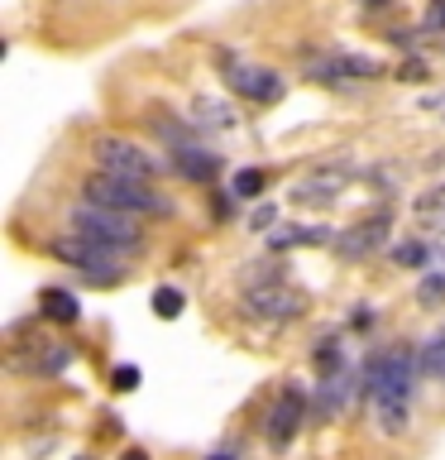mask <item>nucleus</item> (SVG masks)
Here are the masks:
<instances>
[{
  "label": "nucleus",
  "mask_w": 445,
  "mask_h": 460,
  "mask_svg": "<svg viewBox=\"0 0 445 460\" xmlns=\"http://www.w3.org/2000/svg\"><path fill=\"white\" fill-rule=\"evenodd\" d=\"M82 197L96 201V207H110V211H129V216H149V211L163 216L168 211V197L149 192V187L135 182V178H120V172H92L82 187Z\"/></svg>",
  "instance_id": "nucleus-1"
},
{
  "label": "nucleus",
  "mask_w": 445,
  "mask_h": 460,
  "mask_svg": "<svg viewBox=\"0 0 445 460\" xmlns=\"http://www.w3.org/2000/svg\"><path fill=\"white\" fill-rule=\"evenodd\" d=\"M53 254L63 259V264H77V269H86L92 279H100V283H110V279H125V250H115V244H100V240H92V235H82V230H72V235H63V240H53Z\"/></svg>",
  "instance_id": "nucleus-2"
},
{
  "label": "nucleus",
  "mask_w": 445,
  "mask_h": 460,
  "mask_svg": "<svg viewBox=\"0 0 445 460\" xmlns=\"http://www.w3.org/2000/svg\"><path fill=\"white\" fill-rule=\"evenodd\" d=\"M72 230L92 235L100 244H115V250H139V226L129 211H110V207H96V201H82L72 211Z\"/></svg>",
  "instance_id": "nucleus-3"
},
{
  "label": "nucleus",
  "mask_w": 445,
  "mask_h": 460,
  "mask_svg": "<svg viewBox=\"0 0 445 460\" xmlns=\"http://www.w3.org/2000/svg\"><path fill=\"white\" fill-rule=\"evenodd\" d=\"M412 379H416V355L407 350V345H393V350L379 355V359H373V369H369L373 402H407Z\"/></svg>",
  "instance_id": "nucleus-4"
},
{
  "label": "nucleus",
  "mask_w": 445,
  "mask_h": 460,
  "mask_svg": "<svg viewBox=\"0 0 445 460\" xmlns=\"http://www.w3.org/2000/svg\"><path fill=\"white\" fill-rule=\"evenodd\" d=\"M92 154H96L100 172H120V178H135V182H149L153 172H158V154L139 149L135 139H115V135H100V139L92 144Z\"/></svg>",
  "instance_id": "nucleus-5"
},
{
  "label": "nucleus",
  "mask_w": 445,
  "mask_h": 460,
  "mask_svg": "<svg viewBox=\"0 0 445 460\" xmlns=\"http://www.w3.org/2000/svg\"><path fill=\"white\" fill-rule=\"evenodd\" d=\"M388 226H393V221H388V211L364 216V221H354L350 230H340V235L330 240V244H336L340 259H364V254H373V250H379V244L388 240Z\"/></svg>",
  "instance_id": "nucleus-6"
},
{
  "label": "nucleus",
  "mask_w": 445,
  "mask_h": 460,
  "mask_svg": "<svg viewBox=\"0 0 445 460\" xmlns=\"http://www.w3.org/2000/svg\"><path fill=\"white\" fill-rule=\"evenodd\" d=\"M249 307H254V316L287 322V316H297L301 307H307V297H301L297 288H283L278 279H268V283H254V288H249Z\"/></svg>",
  "instance_id": "nucleus-7"
},
{
  "label": "nucleus",
  "mask_w": 445,
  "mask_h": 460,
  "mask_svg": "<svg viewBox=\"0 0 445 460\" xmlns=\"http://www.w3.org/2000/svg\"><path fill=\"white\" fill-rule=\"evenodd\" d=\"M345 192V168H316V172H307V178L297 182V192H292V201L297 207H330Z\"/></svg>",
  "instance_id": "nucleus-8"
},
{
  "label": "nucleus",
  "mask_w": 445,
  "mask_h": 460,
  "mask_svg": "<svg viewBox=\"0 0 445 460\" xmlns=\"http://www.w3.org/2000/svg\"><path fill=\"white\" fill-rule=\"evenodd\" d=\"M225 82L235 86L240 96H249V101H278V96H283L278 72H268V67H240V63H230Z\"/></svg>",
  "instance_id": "nucleus-9"
},
{
  "label": "nucleus",
  "mask_w": 445,
  "mask_h": 460,
  "mask_svg": "<svg viewBox=\"0 0 445 460\" xmlns=\"http://www.w3.org/2000/svg\"><path fill=\"white\" fill-rule=\"evenodd\" d=\"M301 417H307V408H301V398H297V388H287V394L278 398V408L268 412V437L273 441H292V431L301 427Z\"/></svg>",
  "instance_id": "nucleus-10"
},
{
  "label": "nucleus",
  "mask_w": 445,
  "mask_h": 460,
  "mask_svg": "<svg viewBox=\"0 0 445 460\" xmlns=\"http://www.w3.org/2000/svg\"><path fill=\"white\" fill-rule=\"evenodd\" d=\"M330 240V230L321 226H287V230H273L268 244L273 250H292V244H326Z\"/></svg>",
  "instance_id": "nucleus-11"
},
{
  "label": "nucleus",
  "mask_w": 445,
  "mask_h": 460,
  "mask_svg": "<svg viewBox=\"0 0 445 460\" xmlns=\"http://www.w3.org/2000/svg\"><path fill=\"white\" fill-rule=\"evenodd\" d=\"M43 312L53 316V322H77V297L72 293H63V288H48V293H43Z\"/></svg>",
  "instance_id": "nucleus-12"
},
{
  "label": "nucleus",
  "mask_w": 445,
  "mask_h": 460,
  "mask_svg": "<svg viewBox=\"0 0 445 460\" xmlns=\"http://www.w3.org/2000/svg\"><path fill=\"white\" fill-rule=\"evenodd\" d=\"M178 168L187 172V178L206 182L211 172H215V158H211V154H201V149H187V144H182V149H178Z\"/></svg>",
  "instance_id": "nucleus-13"
},
{
  "label": "nucleus",
  "mask_w": 445,
  "mask_h": 460,
  "mask_svg": "<svg viewBox=\"0 0 445 460\" xmlns=\"http://www.w3.org/2000/svg\"><path fill=\"white\" fill-rule=\"evenodd\" d=\"M192 111H196V120H201V125H221V129H225V125H235V111H230L225 101L196 96V106H192Z\"/></svg>",
  "instance_id": "nucleus-14"
},
{
  "label": "nucleus",
  "mask_w": 445,
  "mask_h": 460,
  "mask_svg": "<svg viewBox=\"0 0 445 460\" xmlns=\"http://www.w3.org/2000/svg\"><path fill=\"white\" fill-rule=\"evenodd\" d=\"M230 187H235L240 197H258V192L268 187V172H264V168H240V172H235V182H230Z\"/></svg>",
  "instance_id": "nucleus-15"
},
{
  "label": "nucleus",
  "mask_w": 445,
  "mask_h": 460,
  "mask_svg": "<svg viewBox=\"0 0 445 460\" xmlns=\"http://www.w3.org/2000/svg\"><path fill=\"white\" fill-rule=\"evenodd\" d=\"M373 408H379V427L383 431H393V437H397V431L407 427V402H373Z\"/></svg>",
  "instance_id": "nucleus-16"
},
{
  "label": "nucleus",
  "mask_w": 445,
  "mask_h": 460,
  "mask_svg": "<svg viewBox=\"0 0 445 460\" xmlns=\"http://www.w3.org/2000/svg\"><path fill=\"white\" fill-rule=\"evenodd\" d=\"M153 312L163 316V322H172V316L182 312V293H178V288H158V293H153Z\"/></svg>",
  "instance_id": "nucleus-17"
},
{
  "label": "nucleus",
  "mask_w": 445,
  "mask_h": 460,
  "mask_svg": "<svg viewBox=\"0 0 445 460\" xmlns=\"http://www.w3.org/2000/svg\"><path fill=\"white\" fill-rule=\"evenodd\" d=\"M441 211H445V187H436L431 197L416 201V216H441Z\"/></svg>",
  "instance_id": "nucleus-18"
},
{
  "label": "nucleus",
  "mask_w": 445,
  "mask_h": 460,
  "mask_svg": "<svg viewBox=\"0 0 445 460\" xmlns=\"http://www.w3.org/2000/svg\"><path fill=\"white\" fill-rule=\"evenodd\" d=\"M426 77H431V67H426V63H416V58L397 67V82H426Z\"/></svg>",
  "instance_id": "nucleus-19"
},
{
  "label": "nucleus",
  "mask_w": 445,
  "mask_h": 460,
  "mask_svg": "<svg viewBox=\"0 0 445 460\" xmlns=\"http://www.w3.org/2000/svg\"><path fill=\"white\" fill-rule=\"evenodd\" d=\"M115 388H120V394L139 388V369H135V365H120V369H115Z\"/></svg>",
  "instance_id": "nucleus-20"
},
{
  "label": "nucleus",
  "mask_w": 445,
  "mask_h": 460,
  "mask_svg": "<svg viewBox=\"0 0 445 460\" xmlns=\"http://www.w3.org/2000/svg\"><path fill=\"white\" fill-rule=\"evenodd\" d=\"M397 259H402V264H426V244H402Z\"/></svg>",
  "instance_id": "nucleus-21"
},
{
  "label": "nucleus",
  "mask_w": 445,
  "mask_h": 460,
  "mask_svg": "<svg viewBox=\"0 0 445 460\" xmlns=\"http://www.w3.org/2000/svg\"><path fill=\"white\" fill-rule=\"evenodd\" d=\"M426 24H431V29H445V0H436V5H431Z\"/></svg>",
  "instance_id": "nucleus-22"
},
{
  "label": "nucleus",
  "mask_w": 445,
  "mask_h": 460,
  "mask_svg": "<svg viewBox=\"0 0 445 460\" xmlns=\"http://www.w3.org/2000/svg\"><path fill=\"white\" fill-rule=\"evenodd\" d=\"M125 460H144V451H129V456H125Z\"/></svg>",
  "instance_id": "nucleus-23"
},
{
  "label": "nucleus",
  "mask_w": 445,
  "mask_h": 460,
  "mask_svg": "<svg viewBox=\"0 0 445 460\" xmlns=\"http://www.w3.org/2000/svg\"><path fill=\"white\" fill-rule=\"evenodd\" d=\"M211 460H230V456H211Z\"/></svg>",
  "instance_id": "nucleus-24"
},
{
  "label": "nucleus",
  "mask_w": 445,
  "mask_h": 460,
  "mask_svg": "<svg viewBox=\"0 0 445 460\" xmlns=\"http://www.w3.org/2000/svg\"><path fill=\"white\" fill-rule=\"evenodd\" d=\"M441 254H445V240H441Z\"/></svg>",
  "instance_id": "nucleus-25"
}]
</instances>
